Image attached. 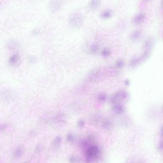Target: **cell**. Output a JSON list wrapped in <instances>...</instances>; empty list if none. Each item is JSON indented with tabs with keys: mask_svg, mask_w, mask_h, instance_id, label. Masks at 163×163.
Wrapping results in <instances>:
<instances>
[{
	"mask_svg": "<svg viewBox=\"0 0 163 163\" xmlns=\"http://www.w3.org/2000/svg\"><path fill=\"white\" fill-rule=\"evenodd\" d=\"M94 143L86 148L85 156L86 161L88 163L97 162L101 157V153L100 148Z\"/></svg>",
	"mask_w": 163,
	"mask_h": 163,
	"instance_id": "1",
	"label": "cell"
},
{
	"mask_svg": "<svg viewBox=\"0 0 163 163\" xmlns=\"http://www.w3.org/2000/svg\"><path fill=\"white\" fill-rule=\"evenodd\" d=\"M115 71L113 70L104 71L101 69H97L91 71L89 73L86 77L87 80L91 82H94L101 80L106 74H113L115 73Z\"/></svg>",
	"mask_w": 163,
	"mask_h": 163,
	"instance_id": "2",
	"label": "cell"
},
{
	"mask_svg": "<svg viewBox=\"0 0 163 163\" xmlns=\"http://www.w3.org/2000/svg\"><path fill=\"white\" fill-rule=\"evenodd\" d=\"M128 95L127 92L120 90L114 93L110 98V101L113 105L121 104L128 98Z\"/></svg>",
	"mask_w": 163,
	"mask_h": 163,
	"instance_id": "3",
	"label": "cell"
},
{
	"mask_svg": "<svg viewBox=\"0 0 163 163\" xmlns=\"http://www.w3.org/2000/svg\"><path fill=\"white\" fill-rule=\"evenodd\" d=\"M93 122L97 125L104 128H108L111 127L112 123L109 120L104 119L99 116H96L93 118Z\"/></svg>",
	"mask_w": 163,
	"mask_h": 163,
	"instance_id": "4",
	"label": "cell"
},
{
	"mask_svg": "<svg viewBox=\"0 0 163 163\" xmlns=\"http://www.w3.org/2000/svg\"><path fill=\"white\" fill-rule=\"evenodd\" d=\"M150 52L145 51L140 57L133 58L132 59L130 63V65L131 67H135L147 59L150 56Z\"/></svg>",
	"mask_w": 163,
	"mask_h": 163,
	"instance_id": "5",
	"label": "cell"
},
{
	"mask_svg": "<svg viewBox=\"0 0 163 163\" xmlns=\"http://www.w3.org/2000/svg\"><path fill=\"white\" fill-rule=\"evenodd\" d=\"M112 110L113 112L117 114H122L124 112V107L121 104H115L113 105Z\"/></svg>",
	"mask_w": 163,
	"mask_h": 163,
	"instance_id": "6",
	"label": "cell"
},
{
	"mask_svg": "<svg viewBox=\"0 0 163 163\" xmlns=\"http://www.w3.org/2000/svg\"><path fill=\"white\" fill-rule=\"evenodd\" d=\"M145 15L144 13H141L137 15L133 19V22L135 24H138L144 20Z\"/></svg>",
	"mask_w": 163,
	"mask_h": 163,
	"instance_id": "7",
	"label": "cell"
},
{
	"mask_svg": "<svg viewBox=\"0 0 163 163\" xmlns=\"http://www.w3.org/2000/svg\"><path fill=\"white\" fill-rule=\"evenodd\" d=\"M154 44V41L152 39H149L146 40L144 43V48L145 51H150L152 49Z\"/></svg>",
	"mask_w": 163,
	"mask_h": 163,
	"instance_id": "8",
	"label": "cell"
},
{
	"mask_svg": "<svg viewBox=\"0 0 163 163\" xmlns=\"http://www.w3.org/2000/svg\"><path fill=\"white\" fill-rule=\"evenodd\" d=\"M20 60L19 56L17 54H16L10 57L9 62L11 65H16L19 64Z\"/></svg>",
	"mask_w": 163,
	"mask_h": 163,
	"instance_id": "9",
	"label": "cell"
},
{
	"mask_svg": "<svg viewBox=\"0 0 163 163\" xmlns=\"http://www.w3.org/2000/svg\"><path fill=\"white\" fill-rule=\"evenodd\" d=\"M142 34V32L140 31L139 30L135 31L131 34L130 38L134 41L137 40L140 38Z\"/></svg>",
	"mask_w": 163,
	"mask_h": 163,
	"instance_id": "10",
	"label": "cell"
},
{
	"mask_svg": "<svg viewBox=\"0 0 163 163\" xmlns=\"http://www.w3.org/2000/svg\"><path fill=\"white\" fill-rule=\"evenodd\" d=\"M112 15V12L111 10H105L102 12L101 14V17L104 19H107L110 18Z\"/></svg>",
	"mask_w": 163,
	"mask_h": 163,
	"instance_id": "11",
	"label": "cell"
},
{
	"mask_svg": "<svg viewBox=\"0 0 163 163\" xmlns=\"http://www.w3.org/2000/svg\"><path fill=\"white\" fill-rule=\"evenodd\" d=\"M23 153V150L21 147L17 148L14 153V156L16 158H19L22 155Z\"/></svg>",
	"mask_w": 163,
	"mask_h": 163,
	"instance_id": "12",
	"label": "cell"
},
{
	"mask_svg": "<svg viewBox=\"0 0 163 163\" xmlns=\"http://www.w3.org/2000/svg\"><path fill=\"white\" fill-rule=\"evenodd\" d=\"M97 99L98 101L101 102H106L107 99V96L104 93H101L99 94L97 96Z\"/></svg>",
	"mask_w": 163,
	"mask_h": 163,
	"instance_id": "13",
	"label": "cell"
},
{
	"mask_svg": "<svg viewBox=\"0 0 163 163\" xmlns=\"http://www.w3.org/2000/svg\"><path fill=\"white\" fill-rule=\"evenodd\" d=\"M79 16H80V15H76L73 18H72V20H71V21H72V22H74V23H73V24L74 23V24H75L76 25V26H80V25L81 24V22L82 20V17L81 18H80V19H79V18H80V17H82L81 16L79 18V19H78V18H79Z\"/></svg>",
	"mask_w": 163,
	"mask_h": 163,
	"instance_id": "14",
	"label": "cell"
},
{
	"mask_svg": "<svg viewBox=\"0 0 163 163\" xmlns=\"http://www.w3.org/2000/svg\"><path fill=\"white\" fill-rule=\"evenodd\" d=\"M100 4L99 1L94 0L91 1L89 4V6L90 8L92 9H95L97 8Z\"/></svg>",
	"mask_w": 163,
	"mask_h": 163,
	"instance_id": "15",
	"label": "cell"
},
{
	"mask_svg": "<svg viewBox=\"0 0 163 163\" xmlns=\"http://www.w3.org/2000/svg\"><path fill=\"white\" fill-rule=\"evenodd\" d=\"M62 142V138L61 137L58 136L55 139L53 142V145L56 147L59 146Z\"/></svg>",
	"mask_w": 163,
	"mask_h": 163,
	"instance_id": "16",
	"label": "cell"
},
{
	"mask_svg": "<svg viewBox=\"0 0 163 163\" xmlns=\"http://www.w3.org/2000/svg\"><path fill=\"white\" fill-rule=\"evenodd\" d=\"M125 65L124 61L123 60H120L116 62V67L117 68H121L123 67Z\"/></svg>",
	"mask_w": 163,
	"mask_h": 163,
	"instance_id": "17",
	"label": "cell"
},
{
	"mask_svg": "<svg viewBox=\"0 0 163 163\" xmlns=\"http://www.w3.org/2000/svg\"><path fill=\"white\" fill-rule=\"evenodd\" d=\"M111 54V52L108 49H105L102 50L101 52V54L104 57H108Z\"/></svg>",
	"mask_w": 163,
	"mask_h": 163,
	"instance_id": "18",
	"label": "cell"
},
{
	"mask_svg": "<svg viewBox=\"0 0 163 163\" xmlns=\"http://www.w3.org/2000/svg\"><path fill=\"white\" fill-rule=\"evenodd\" d=\"M67 139L69 142H73L74 139V136L72 134H69L67 136Z\"/></svg>",
	"mask_w": 163,
	"mask_h": 163,
	"instance_id": "19",
	"label": "cell"
},
{
	"mask_svg": "<svg viewBox=\"0 0 163 163\" xmlns=\"http://www.w3.org/2000/svg\"><path fill=\"white\" fill-rule=\"evenodd\" d=\"M85 124L84 121L82 120H79L78 122V127L80 128H82L84 127Z\"/></svg>",
	"mask_w": 163,
	"mask_h": 163,
	"instance_id": "20",
	"label": "cell"
},
{
	"mask_svg": "<svg viewBox=\"0 0 163 163\" xmlns=\"http://www.w3.org/2000/svg\"><path fill=\"white\" fill-rule=\"evenodd\" d=\"M98 47L96 45L92 46L91 48V51L93 53H95L98 50Z\"/></svg>",
	"mask_w": 163,
	"mask_h": 163,
	"instance_id": "21",
	"label": "cell"
},
{
	"mask_svg": "<svg viewBox=\"0 0 163 163\" xmlns=\"http://www.w3.org/2000/svg\"><path fill=\"white\" fill-rule=\"evenodd\" d=\"M70 162L71 163H76L78 161V160L77 158H74V157H72L70 158Z\"/></svg>",
	"mask_w": 163,
	"mask_h": 163,
	"instance_id": "22",
	"label": "cell"
},
{
	"mask_svg": "<svg viewBox=\"0 0 163 163\" xmlns=\"http://www.w3.org/2000/svg\"><path fill=\"white\" fill-rule=\"evenodd\" d=\"M124 83L127 86L129 85L130 84V83L129 81V80H125V81Z\"/></svg>",
	"mask_w": 163,
	"mask_h": 163,
	"instance_id": "23",
	"label": "cell"
}]
</instances>
